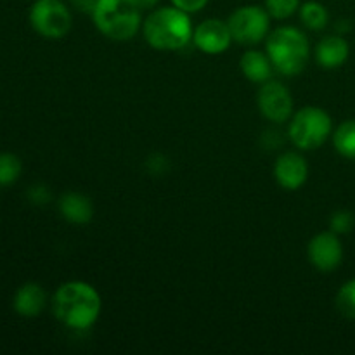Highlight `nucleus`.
<instances>
[{"instance_id": "obj_1", "label": "nucleus", "mask_w": 355, "mask_h": 355, "mask_svg": "<svg viewBox=\"0 0 355 355\" xmlns=\"http://www.w3.org/2000/svg\"><path fill=\"white\" fill-rule=\"evenodd\" d=\"M103 309L101 295L85 281H68L55 290L52 312L62 326L75 331H85L97 322Z\"/></svg>"}, {"instance_id": "obj_2", "label": "nucleus", "mask_w": 355, "mask_h": 355, "mask_svg": "<svg viewBox=\"0 0 355 355\" xmlns=\"http://www.w3.org/2000/svg\"><path fill=\"white\" fill-rule=\"evenodd\" d=\"M191 14L175 6L158 7L142 21L144 40L156 51H179L193 42Z\"/></svg>"}, {"instance_id": "obj_3", "label": "nucleus", "mask_w": 355, "mask_h": 355, "mask_svg": "<svg viewBox=\"0 0 355 355\" xmlns=\"http://www.w3.org/2000/svg\"><path fill=\"white\" fill-rule=\"evenodd\" d=\"M266 52L279 75L297 76L307 66L311 45L298 28L279 26L267 35Z\"/></svg>"}, {"instance_id": "obj_4", "label": "nucleus", "mask_w": 355, "mask_h": 355, "mask_svg": "<svg viewBox=\"0 0 355 355\" xmlns=\"http://www.w3.org/2000/svg\"><path fill=\"white\" fill-rule=\"evenodd\" d=\"M94 26L114 42H127L142 28L141 10L128 0H97L92 12Z\"/></svg>"}, {"instance_id": "obj_5", "label": "nucleus", "mask_w": 355, "mask_h": 355, "mask_svg": "<svg viewBox=\"0 0 355 355\" xmlns=\"http://www.w3.org/2000/svg\"><path fill=\"white\" fill-rule=\"evenodd\" d=\"M331 116L322 107L305 106L290 118L288 135L290 141L302 151L318 149L331 137Z\"/></svg>"}, {"instance_id": "obj_6", "label": "nucleus", "mask_w": 355, "mask_h": 355, "mask_svg": "<svg viewBox=\"0 0 355 355\" xmlns=\"http://www.w3.org/2000/svg\"><path fill=\"white\" fill-rule=\"evenodd\" d=\"M28 17L31 28L49 40H59L71 30V10L62 0H35Z\"/></svg>"}, {"instance_id": "obj_7", "label": "nucleus", "mask_w": 355, "mask_h": 355, "mask_svg": "<svg viewBox=\"0 0 355 355\" xmlns=\"http://www.w3.org/2000/svg\"><path fill=\"white\" fill-rule=\"evenodd\" d=\"M270 19L266 7L262 6H241L229 16L227 24L234 42L243 45H257L270 33Z\"/></svg>"}, {"instance_id": "obj_8", "label": "nucleus", "mask_w": 355, "mask_h": 355, "mask_svg": "<svg viewBox=\"0 0 355 355\" xmlns=\"http://www.w3.org/2000/svg\"><path fill=\"white\" fill-rule=\"evenodd\" d=\"M257 104L263 116L272 123H284L293 116V97L286 85L276 80L260 85L257 94Z\"/></svg>"}, {"instance_id": "obj_9", "label": "nucleus", "mask_w": 355, "mask_h": 355, "mask_svg": "<svg viewBox=\"0 0 355 355\" xmlns=\"http://www.w3.org/2000/svg\"><path fill=\"white\" fill-rule=\"evenodd\" d=\"M307 257L312 266L321 272H333L343 262V246L340 236L333 231L315 234L309 241Z\"/></svg>"}, {"instance_id": "obj_10", "label": "nucleus", "mask_w": 355, "mask_h": 355, "mask_svg": "<svg viewBox=\"0 0 355 355\" xmlns=\"http://www.w3.org/2000/svg\"><path fill=\"white\" fill-rule=\"evenodd\" d=\"M232 33L227 21L210 17L198 24L193 31V42L201 52L208 55L224 54L232 44Z\"/></svg>"}, {"instance_id": "obj_11", "label": "nucleus", "mask_w": 355, "mask_h": 355, "mask_svg": "<svg viewBox=\"0 0 355 355\" xmlns=\"http://www.w3.org/2000/svg\"><path fill=\"white\" fill-rule=\"evenodd\" d=\"M274 177L283 189L297 191L307 182L309 165L307 159L298 153H284L276 159L274 165Z\"/></svg>"}, {"instance_id": "obj_12", "label": "nucleus", "mask_w": 355, "mask_h": 355, "mask_svg": "<svg viewBox=\"0 0 355 355\" xmlns=\"http://www.w3.org/2000/svg\"><path fill=\"white\" fill-rule=\"evenodd\" d=\"M47 305V293L44 286L33 281L21 284L12 297V309L19 318L35 319L44 312Z\"/></svg>"}, {"instance_id": "obj_13", "label": "nucleus", "mask_w": 355, "mask_h": 355, "mask_svg": "<svg viewBox=\"0 0 355 355\" xmlns=\"http://www.w3.org/2000/svg\"><path fill=\"white\" fill-rule=\"evenodd\" d=\"M350 55L349 42L343 35H328L315 45V61L324 69H336L347 62Z\"/></svg>"}, {"instance_id": "obj_14", "label": "nucleus", "mask_w": 355, "mask_h": 355, "mask_svg": "<svg viewBox=\"0 0 355 355\" xmlns=\"http://www.w3.org/2000/svg\"><path fill=\"white\" fill-rule=\"evenodd\" d=\"M59 214L66 222L75 225L89 224L94 217V205L89 196L69 191L59 198Z\"/></svg>"}, {"instance_id": "obj_15", "label": "nucleus", "mask_w": 355, "mask_h": 355, "mask_svg": "<svg viewBox=\"0 0 355 355\" xmlns=\"http://www.w3.org/2000/svg\"><path fill=\"white\" fill-rule=\"evenodd\" d=\"M239 68L245 78L259 85L272 80V73L276 71L269 54L262 51H246L239 59Z\"/></svg>"}, {"instance_id": "obj_16", "label": "nucleus", "mask_w": 355, "mask_h": 355, "mask_svg": "<svg viewBox=\"0 0 355 355\" xmlns=\"http://www.w3.org/2000/svg\"><path fill=\"white\" fill-rule=\"evenodd\" d=\"M298 14H300V21L304 23V26L312 31L324 30L329 23V12L326 6H322L321 2H315V0L302 3Z\"/></svg>"}, {"instance_id": "obj_17", "label": "nucleus", "mask_w": 355, "mask_h": 355, "mask_svg": "<svg viewBox=\"0 0 355 355\" xmlns=\"http://www.w3.org/2000/svg\"><path fill=\"white\" fill-rule=\"evenodd\" d=\"M335 149L347 159H355V120H347L333 132Z\"/></svg>"}, {"instance_id": "obj_18", "label": "nucleus", "mask_w": 355, "mask_h": 355, "mask_svg": "<svg viewBox=\"0 0 355 355\" xmlns=\"http://www.w3.org/2000/svg\"><path fill=\"white\" fill-rule=\"evenodd\" d=\"M23 172L21 158L14 153H0V187H9L17 182Z\"/></svg>"}, {"instance_id": "obj_19", "label": "nucleus", "mask_w": 355, "mask_h": 355, "mask_svg": "<svg viewBox=\"0 0 355 355\" xmlns=\"http://www.w3.org/2000/svg\"><path fill=\"white\" fill-rule=\"evenodd\" d=\"M336 309L347 319H355V279L342 284L336 293Z\"/></svg>"}, {"instance_id": "obj_20", "label": "nucleus", "mask_w": 355, "mask_h": 355, "mask_svg": "<svg viewBox=\"0 0 355 355\" xmlns=\"http://www.w3.org/2000/svg\"><path fill=\"white\" fill-rule=\"evenodd\" d=\"M300 0H266V9L272 19H288L300 9Z\"/></svg>"}, {"instance_id": "obj_21", "label": "nucleus", "mask_w": 355, "mask_h": 355, "mask_svg": "<svg viewBox=\"0 0 355 355\" xmlns=\"http://www.w3.org/2000/svg\"><path fill=\"white\" fill-rule=\"evenodd\" d=\"M355 225V217L352 211L349 210H338L331 215L329 218V231H333L335 234H349Z\"/></svg>"}, {"instance_id": "obj_22", "label": "nucleus", "mask_w": 355, "mask_h": 355, "mask_svg": "<svg viewBox=\"0 0 355 355\" xmlns=\"http://www.w3.org/2000/svg\"><path fill=\"white\" fill-rule=\"evenodd\" d=\"M28 200L31 201L33 205H45L51 201V191H49L47 186H44V184H33V186L28 189L26 193Z\"/></svg>"}, {"instance_id": "obj_23", "label": "nucleus", "mask_w": 355, "mask_h": 355, "mask_svg": "<svg viewBox=\"0 0 355 355\" xmlns=\"http://www.w3.org/2000/svg\"><path fill=\"white\" fill-rule=\"evenodd\" d=\"M170 2H172V6L182 9L184 12L196 14L200 12V10H203L210 0H170Z\"/></svg>"}, {"instance_id": "obj_24", "label": "nucleus", "mask_w": 355, "mask_h": 355, "mask_svg": "<svg viewBox=\"0 0 355 355\" xmlns=\"http://www.w3.org/2000/svg\"><path fill=\"white\" fill-rule=\"evenodd\" d=\"M68 2L73 9L78 10V12L89 14V16H92L94 9L97 6V0H68Z\"/></svg>"}, {"instance_id": "obj_25", "label": "nucleus", "mask_w": 355, "mask_h": 355, "mask_svg": "<svg viewBox=\"0 0 355 355\" xmlns=\"http://www.w3.org/2000/svg\"><path fill=\"white\" fill-rule=\"evenodd\" d=\"M134 7H137L139 10H146V9H153V7L158 6L159 0H128Z\"/></svg>"}]
</instances>
